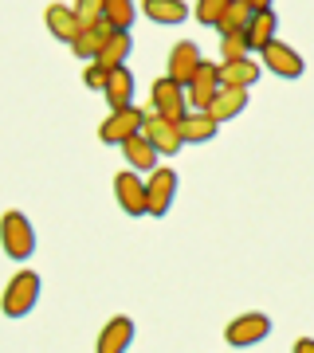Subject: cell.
<instances>
[{
	"instance_id": "9a60e30c",
	"label": "cell",
	"mask_w": 314,
	"mask_h": 353,
	"mask_svg": "<svg viewBox=\"0 0 314 353\" xmlns=\"http://www.w3.org/2000/svg\"><path fill=\"white\" fill-rule=\"evenodd\" d=\"M110 36H114V28L102 20V24H95V28H83L75 36V43H71V51H75L79 59H87V63H99V55H102V48H106Z\"/></svg>"
},
{
	"instance_id": "7402d4cb",
	"label": "cell",
	"mask_w": 314,
	"mask_h": 353,
	"mask_svg": "<svg viewBox=\"0 0 314 353\" xmlns=\"http://www.w3.org/2000/svg\"><path fill=\"white\" fill-rule=\"evenodd\" d=\"M275 12L267 8V12H255L251 16V24H248V43H251V51H264L267 43H275Z\"/></svg>"
},
{
	"instance_id": "ba28073f",
	"label": "cell",
	"mask_w": 314,
	"mask_h": 353,
	"mask_svg": "<svg viewBox=\"0 0 314 353\" xmlns=\"http://www.w3.org/2000/svg\"><path fill=\"white\" fill-rule=\"evenodd\" d=\"M220 63H201V71L193 75V83L185 87L188 94V110H208L213 106V99L220 94Z\"/></svg>"
},
{
	"instance_id": "e0dca14e",
	"label": "cell",
	"mask_w": 314,
	"mask_h": 353,
	"mask_svg": "<svg viewBox=\"0 0 314 353\" xmlns=\"http://www.w3.org/2000/svg\"><path fill=\"white\" fill-rule=\"evenodd\" d=\"M102 94H106V102H110V110H126V106H134V75H130V67H114Z\"/></svg>"
},
{
	"instance_id": "52a82bcc",
	"label": "cell",
	"mask_w": 314,
	"mask_h": 353,
	"mask_svg": "<svg viewBox=\"0 0 314 353\" xmlns=\"http://www.w3.org/2000/svg\"><path fill=\"white\" fill-rule=\"evenodd\" d=\"M267 334H271V318L267 314H239V318L228 322L224 341L232 350H251V345H259Z\"/></svg>"
},
{
	"instance_id": "83f0119b",
	"label": "cell",
	"mask_w": 314,
	"mask_h": 353,
	"mask_svg": "<svg viewBox=\"0 0 314 353\" xmlns=\"http://www.w3.org/2000/svg\"><path fill=\"white\" fill-rule=\"evenodd\" d=\"M106 79H110V71L102 63H87V71H83V83H87L90 90H106Z\"/></svg>"
},
{
	"instance_id": "277c9868",
	"label": "cell",
	"mask_w": 314,
	"mask_h": 353,
	"mask_svg": "<svg viewBox=\"0 0 314 353\" xmlns=\"http://www.w3.org/2000/svg\"><path fill=\"white\" fill-rule=\"evenodd\" d=\"M150 110L161 114V118H169V122H181V118L188 114L185 87H181V83H173L169 75L157 79V83H153V90H150Z\"/></svg>"
},
{
	"instance_id": "d4e9b609",
	"label": "cell",
	"mask_w": 314,
	"mask_h": 353,
	"mask_svg": "<svg viewBox=\"0 0 314 353\" xmlns=\"http://www.w3.org/2000/svg\"><path fill=\"white\" fill-rule=\"evenodd\" d=\"M236 59H251L248 32H232V36H220V63H236Z\"/></svg>"
},
{
	"instance_id": "9c48e42d",
	"label": "cell",
	"mask_w": 314,
	"mask_h": 353,
	"mask_svg": "<svg viewBox=\"0 0 314 353\" xmlns=\"http://www.w3.org/2000/svg\"><path fill=\"white\" fill-rule=\"evenodd\" d=\"M114 201L126 216H146V181L134 169H122L114 176Z\"/></svg>"
},
{
	"instance_id": "4fadbf2b",
	"label": "cell",
	"mask_w": 314,
	"mask_h": 353,
	"mask_svg": "<svg viewBox=\"0 0 314 353\" xmlns=\"http://www.w3.org/2000/svg\"><path fill=\"white\" fill-rule=\"evenodd\" d=\"M43 20H48V32L59 43H75V36L83 32V24H79V16H75V8H67V4H48V12H43Z\"/></svg>"
},
{
	"instance_id": "d6986e66",
	"label": "cell",
	"mask_w": 314,
	"mask_h": 353,
	"mask_svg": "<svg viewBox=\"0 0 314 353\" xmlns=\"http://www.w3.org/2000/svg\"><path fill=\"white\" fill-rule=\"evenodd\" d=\"M248 110V90L244 87H220V94L213 99V106H208V114H213L216 122H232L236 114Z\"/></svg>"
},
{
	"instance_id": "4316f807",
	"label": "cell",
	"mask_w": 314,
	"mask_h": 353,
	"mask_svg": "<svg viewBox=\"0 0 314 353\" xmlns=\"http://www.w3.org/2000/svg\"><path fill=\"white\" fill-rule=\"evenodd\" d=\"M228 4H232V0H197V20H201L204 28H216Z\"/></svg>"
},
{
	"instance_id": "603a6c76",
	"label": "cell",
	"mask_w": 314,
	"mask_h": 353,
	"mask_svg": "<svg viewBox=\"0 0 314 353\" xmlns=\"http://www.w3.org/2000/svg\"><path fill=\"white\" fill-rule=\"evenodd\" d=\"M251 4L248 0H232L224 8V16H220V24H216V32L220 36H232V32H248V24H251Z\"/></svg>"
},
{
	"instance_id": "5b68a950",
	"label": "cell",
	"mask_w": 314,
	"mask_h": 353,
	"mask_svg": "<svg viewBox=\"0 0 314 353\" xmlns=\"http://www.w3.org/2000/svg\"><path fill=\"white\" fill-rule=\"evenodd\" d=\"M173 196H177V173L165 169V165H157L150 173V181H146V216H157L161 220L173 208Z\"/></svg>"
},
{
	"instance_id": "484cf974",
	"label": "cell",
	"mask_w": 314,
	"mask_h": 353,
	"mask_svg": "<svg viewBox=\"0 0 314 353\" xmlns=\"http://www.w3.org/2000/svg\"><path fill=\"white\" fill-rule=\"evenodd\" d=\"M71 8H75L83 28H95V24H102V16H106V0H75Z\"/></svg>"
},
{
	"instance_id": "5bb4252c",
	"label": "cell",
	"mask_w": 314,
	"mask_h": 353,
	"mask_svg": "<svg viewBox=\"0 0 314 353\" xmlns=\"http://www.w3.org/2000/svg\"><path fill=\"white\" fill-rule=\"evenodd\" d=\"M181 138H185V145H204V141L216 138V130H220V122H216L208 110H188L181 122Z\"/></svg>"
},
{
	"instance_id": "f1b7e54d",
	"label": "cell",
	"mask_w": 314,
	"mask_h": 353,
	"mask_svg": "<svg viewBox=\"0 0 314 353\" xmlns=\"http://www.w3.org/2000/svg\"><path fill=\"white\" fill-rule=\"evenodd\" d=\"M295 353H314V338H299L295 341Z\"/></svg>"
},
{
	"instance_id": "30bf717a",
	"label": "cell",
	"mask_w": 314,
	"mask_h": 353,
	"mask_svg": "<svg viewBox=\"0 0 314 353\" xmlns=\"http://www.w3.org/2000/svg\"><path fill=\"white\" fill-rule=\"evenodd\" d=\"M201 48L193 43V39H181V43H173V51H169V67H165V75L173 79V83H181V87H188L193 83V75L201 71Z\"/></svg>"
},
{
	"instance_id": "ffe728a7",
	"label": "cell",
	"mask_w": 314,
	"mask_h": 353,
	"mask_svg": "<svg viewBox=\"0 0 314 353\" xmlns=\"http://www.w3.org/2000/svg\"><path fill=\"white\" fill-rule=\"evenodd\" d=\"M220 83H224V87H244V90H251L255 83H259V63H255V59L220 63Z\"/></svg>"
},
{
	"instance_id": "44dd1931",
	"label": "cell",
	"mask_w": 314,
	"mask_h": 353,
	"mask_svg": "<svg viewBox=\"0 0 314 353\" xmlns=\"http://www.w3.org/2000/svg\"><path fill=\"white\" fill-rule=\"evenodd\" d=\"M130 51H134V39H130V32H118V28H114V36L106 39V48H102L99 63L106 67V71H114V67H126Z\"/></svg>"
},
{
	"instance_id": "2e32d148",
	"label": "cell",
	"mask_w": 314,
	"mask_h": 353,
	"mask_svg": "<svg viewBox=\"0 0 314 353\" xmlns=\"http://www.w3.org/2000/svg\"><path fill=\"white\" fill-rule=\"evenodd\" d=\"M141 12H146V20H153V24H185L188 20V4L185 0H141Z\"/></svg>"
},
{
	"instance_id": "3957f363",
	"label": "cell",
	"mask_w": 314,
	"mask_h": 353,
	"mask_svg": "<svg viewBox=\"0 0 314 353\" xmlns=\"http://www.w3.org/2000/svg\"><path fill=\"white\" fill-rule=\"evenodd\" d=\"M141 126H146V110H138V106H126V110H110L106 118H102L99 126V138L106 141V145H118L122 150L130 138H138Z\"/></svg>"
},
{
	"instance_id": "8fae6325",
	"label": "cell",
	"mask_w": 314,
	"mask_h": 353,
	"mask_svg": "<svg viewBox=\"0 0 314 353\" xmlns=\"http://www.w3.org/2000/svg\"><path fill=\"white\" fill-rule=\"evenodd\" d=\"M259 55H264V67L271 71V75H279V79H299L302 71H306V63H302L299 51L287 48V43H279V39L275 43H267Z\"/></svg>"
},
{
	"instance_id": "6da1fadb",
	"label": "cell",
	"mask_w": 314,
	"mask_h": 353,
	"mask_svg": "<svg viewBox=\"0 0 314 353\" xmlns=\"http://www.w3.org/2000/svg\"><path fill=\"white\" fill-rule=\"evenodd\" d=\"M0 248H4V255L16 259V263L32 259V252H36V228H32V220H28L24 212L12 208V212L0 216Z\"/></svg>"
},
{
	"instance_id": "f546056e",
	"label": "cell",
	"mask_w": 314,
	"mask_h": 353,
	"mask_svg": "<svg viewBox=\"0 0 314 353\" xmlns=\"http://www.w3.org/2000/svg\"><path fill=\"white\" fill-rule=\"evenodd\" d=\"M248 4H251V12H267V8H271L275 0H248Z\"/></svg>"
},
{
	"instance_id": "cb8c5ba5",
	"label": "cell",
	"mask_w": 314,
	"mask_h": 353,
	"mask_svg": "<svg viewBox=\"0 0 314 353\" xmlns=\"http://www.w3.org/2000/svg\"><path fill=\"white\" fill-rule=\"evenodd\" d=\"M110 28L118 32H130L134 20H138V8H134V0H106V16H102Z\"/></svg>"
},
{
	"instance_id": "7c38bea8",
	"label": "cell",
	"mask_w": 314,
	"mask_h": 353,
	"mask_svg": "<svg viewBox=\"0 0 314 353\" xmlns=\"http://www.w3.org/2000/svg\"><path fill=\"white\" fill-rule=\"evenodd\" d=\"M130 341H134V318H110L106 326H102L99 341H95V353H126L130 350Z\"/></svg>"
},
{
	"instance_id": "8992f818",
	"label": "cell",
	"mask_w": 314,
	"mask_h": 353,
	"mask_svg": "<svg viewBox=\"0 0 314 353\" xmlns=\"http://www.w3.org/2000/svg\"><path fill=\"white\" fill-rule=\"evenodd\" d=\"M141 134L150 138V145L161 153V157H173V153L185 150L181 126H177V122H169V118H161V114H153L150 106H146V126H141Z\"/></svg>"
},
{
	"instance_id": "7a4b0ae2",
	"label": "cell",
	"mask_w": 314,
	"mask_h": 353,
	"mask_svg": "<svg viewBox=\"0 0 314 353\" xmlns=\"http://www.w3.org/2000/svg\"><path fill=\"white\" fill-rule=\"evenodd\" d=\"M36 303H39V275L36 271H16L8 279L4 294H0V310L8 318H28Z\"/></svg>"
},
{
	"instance_id": "ac0fdd59",
	"label": "cell",
	"mask_w": 314,
	"mask_h": 353,
	"mask_svg": "<svg viewBox=\"0 0 314 353\" xmlns=\"http://www.w3.org/2000/svg\"><path fill=\"white\" fill-rule=\"evenodd\" d=\"M122 157H126V165H130L134 173H153L161 153L150 145V138H146V134H138V138H130V141L122 145Z\"/></svg>"
}]
</instances>
